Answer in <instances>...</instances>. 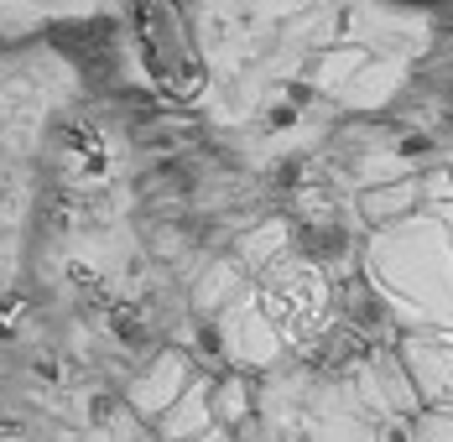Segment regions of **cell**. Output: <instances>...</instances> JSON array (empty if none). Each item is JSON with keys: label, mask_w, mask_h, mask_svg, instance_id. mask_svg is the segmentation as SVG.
Instances as JSON below:
<instances>
[{"label": "cell", "mask_w": 453, "mask_h": 442, "mask_svg": "<svg viewBox=\"0 0 453 442\" xmlns=\"http://www.w3.org/2000/svg\"><path fill=\"white\" fill-rule=\"evenodd\" d=\"M360 281L386 308L396 333L453 339V219L411 214L360 240Z\"/></svg>", "instance_id": "6da1fadb"}, {"label": "cell", "mask_w": 453, "mask_h": 442, "mask_svg": "<svg viewBox=\"0 0 453 442\" xmlns=\"http://www.w3.org/2000/svg\"><path fill=\"white\" fill-rule=\"evenodd\" d=\"M131 47H136L141 79L157 94H167L178 104H193L203 94L209 68H203V52L188 27L182 0H131Z\"/></svg>", "instance_id": "7a4b0ae2"}, {"label": "cell", "mask_w": 453, "mask_h": 442, "mask_svg": "<svg viewBox=\"0 0 453 442\" xmlns=\"http://www.w3.org/2000/svg\"><path fill=\"white\" fill-rule=\"evenodd\" d=\"M37 167H42L47 193H68V198L115 193V187H126V146L94 115H58V126L42 141Z\"/></svg>", "instance_id": "3957f363"}, {"label": "cell", "mask_w": 453, "mask_h": 442, "mask_svg": "<svg viewBox=\"0 0 453 442\" xmlns=\"http://www.w3.org/2000/svg\"><path fill=\"white\" fill-rule=\"evenodd\" d=\"M250 292H256V302L261 312L272 317V328L281 333V344L287 354H303L313 349V339L328 333V323H334V312H339V286H334V276L313 265L308 255H287V261H276L272 271H261L256 281H250Z\"/></svg>", "instance_id": "277c9868"}, {"label": "cell", "mask_w": 453, "mask_h": 442, "mask_svg": "<svg viewBox=\"0 0 453 442\" xmlns=\"http://www.w3.org/2000/svg\"><path fill=\"white\" fill-rule=\"evenodd\" d=\"M58 126V99L42 73H5L0 79V151L37 162L47 131Z\"/></svg>", "instance_id": "5b68a950"}, {"label": "cell", "mask_w": 453, "mask_h": 442, "mask_svg": "<svg viewBox=\"0 0 453 442\" xmlns=\"http://www.w3.org/2000/svg\"><path fill=\"white\" fill-rule=\"evenodd\" d=\"M214 339H219L225 364H234L240 375H250V370H272V364H281V354H287L281 333L272 328V317L261 312V302H256L250 286H245V292L214 317Z\"/></svg>", "instance_id": "8992f818"}, {"label": "cell", "mask_w": 453, "mask_h": 442, "mask_svg": "<svg viewBox=\"0 0 453 442\" xmlns=\"http://www.w3.org/2000/svg\"><path fill=\"white\" fill-rule=\"evenodd\" d=\"M193 375H198V359L178 344H167V349H157L146 364H141L136 375H131V385H126V406H131V416H141L146 427H157L178 396L193 385Z\"/></svg>", "instance_id": "52a82bcc"}, {"label": "cell", "mask_w": 453, "mask_h": 442, "mask_svg": "<svg viewBox=\"0 0 453 442\" xmlns=\"http://www.w3.org/2000/svg\"><path fill=\"white\" fill-rule=\"evenodd\" d=\"M396 359L407 370V385L417 406H453V339H427V333H402Z\"/></svg>", "instance_id": "ba28073f"}, {"label": "cell", "mask_w": 453, "mask_h": 442, "mask_svg": "<svg viewBox=\"0 0 453 442\" xmlns=\"http://www.w3.org/2000/svg\"><path fill=\"white\" fill-rule=\"evenodd\" d=\"M42 167L27 156L0 151V234H32V224L42 214Z\"/></svg>", "instance_id": "9c48e42d"}, {"label": "cell", "mask_w": 453, "mask_h": 442, "mask_svg": "<svg viewBox=\"0 0 453 442\" xmlns=\"http://www.w3.org/2000/svg\"><path fill=\"white\" fill-rule=\"evenodd\" d=\"M219 422H214V375L209 370H198L193 375V385L178 396V406L151 427L162 442H193V438H203V432H214Z\"/></svg>", "instance_id": "30bf717a"}, {"label": "cell", "mask_w": 453, "mask_h": 442, "mask_svg": "<svg viewBox=\"0 0 453 442\" xmlns=\"http://www.w3.org/2000/svg\"><path fill=\"white\" fill-rule=\"evenodd\" d=\"M422 177H391V182H375L355 198V214L365 219V229H391V224L422 214Z\"/></svg>", "instance_id": "8fae6325"}, {"label": "cell", "mask_w": 453, "mask_h": 442, "mask_svg": "<svg viewBox=\"0 0 453 442\" xmlns=\"http://www.w3.org/2000/svg\"><path fill=\"white\" fill-rule=\"evenodd\" d=\"M250 286V276H245V265L234 261V255H219V261H209L198 271V281L188 286V308L198 312V317H219V312L240 297Z\"/></svg>", "instance_id": "7c38bea8"}, {"label": "cell", "mask_w": 453, "mask_h": 442, "mask_svg": "<svg viewBox=\"0 0 453 442\" xmlns=\"http://www.w3.org/2000/svg\"><path fill=\"white\" fill-rule=\"evenodd\" d=\"M250 416H256V385H250V375H240V370L214 375V422L225 432H240V427H250Z\"/></svg>", "instance_id": "4fadbf2b"}, {"label": "cell", "mask_w": 453, "mask_h": 442, "mask_svg": "<svg viewBox=\"0 0 453 442\" xmlns=\"http://www.w3.org/2000/svg\"><path fill=\"white\" fill-rule=\"evenodd\" d=\"M27 281V234H0V308Z\"/></svg>", "instance_id": "5bb4252c"}, {"label": "cell", "mask_w": 453, "mask_h": 442, "mask_svg": "<svg viewBox=\"0 0 453 442\" xmlns=\"http://www.w3.org/2000/svg\"><path fill=\"white\" fill-rule=\"evenodd\" d=\"M411 442H453V406H422L411 416Z\"/></svg>", "instance_id": "9a60e30c"}, {"label": "cell", "mask_w": 453, "mask_h": 442, "mask_svg": "<svg viewBox=\"0 0 453 442\" xmlns=\"http://www.w3.org/2000/svg\"><path fill=\"white\" fill-rule=\"evenodd\" d=\"M422 203H427L433 214L453 209V172H449V167H438V172H422Z\"/></svg>", "instance_id": "2e32d148"}, {"label": "cell", "mask_w": 453, "mask_h": 442, "mask_svg": "<svg viewBox=\"0 0 453 442\" xmlns=\"http://www.w3.org/2000/svg\"><path fill=\"white\" fill-rule=\"evenodd\" d=\"M193 442H234V432H225V427H214V432H203V438H193Z\"/></svg>", "instance_id": "e0dca14e"}, {"label": "cell", "mask_w": 453, "mask_h": 442, "mask_svg": "<svg viewBox=\"0 0 453 442\" xmlns=\"http://www.w3.org/2000/svg\"><path fill=\"white\" fill-rule=\"evenodd\" d=\"M141 442H162V438H157V432H146V438H141Z\"/></svg>", "instance_id": "ac0fdd59"}, {"label": "cell", "mask_w": 453, "mask_h": 442, "mask_svg": "<svg viewBox=\"0 0 453 442\" xmlns=\"http://www.w3.org/2000/svg\"><path fill=\"white\" fill-rule=\"evenodd\" d=\"M449 172H453V167H449Z\"/></svg>", "instance_id": "d6986e66"}]
</instances>
